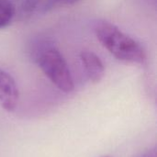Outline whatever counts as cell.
I'll use <instances>...</instances> for the list:
<instances>
[{
	"label": "cell",
	"mask_w": 157,
	"mask_h": 157,
	"mask_svg": "<svg viewBox=\"0 0 157 157\" xmlns=\"http://www.w3.org/2000/svg\"><path fill=\"white\" fill-rule=\"evenodd\" d=\"M94 31L104 48L118 60L139 64L146 60V52L141 43L125 34L114 24L98 21L94 26Z\"/></svg>",
	"instance_id": "obj_1"
},
{
	"label": "cell",
	"mask_w": 157,
	"mask_h": 157,
	"mask_svg": "<svg viewBox=\"0 0 157 157\" xmlns=\"http://www.w3.org/2000/svg\"><path fill=\"white\" fill-rule=\"evenodd\" d=\"M35 60L43 74L61 91L70 93L75 88L69 66L61 52L50 43H44L35 52Z\"/></svg>",
	"instance_id": "obj_2"
},
{
	"label": "cell",
	"mask_w": 157,
	"mask_h": 157,
	"mask_svg": "<svg viewBox=\"0 0 157 157\" xmlns=\"http://www.w3.org/2000/svg\"><path fill=\"white\" fill-rule=\"evenodd\" d=\"M19 92L14 78L6 71L0 69V106L12 112L17 108Z\"/></svg>",
	"instance_id": "obj_3"
},
{
	"label": "cell",
	"mask_w": 157,
	"mask_h": 157,
	"mask_svg": "<svg viewBox=\"0 0 157 157\" xmlns=\"http://www.w3.org/2000/svg\"><path fill=\"white\" fill-rule=\"evenodd\" d=\"M80 59L89 80L93 83L100 82L105 73L104 64L100 58L93 52L84 51L80 53Z\"/></svg>",
	"instance_id": "obj_4"
},
{
	"label": "cell",
	"mask_w": 157,
	"mask_h": 157,
	"mask_svg": "<svg viewBox=\"0 0 157 157\" xmlns=\"http://www.w3.org/2000/svg\"><path fill=\"white\" fill-rule=\"evenodd\" d=\"M15 3L12 0H0V29L8 26L16 15Z\"/></svg>",
	"instance_id": "obj_5"
},
{
	"label": "cell",
	"mask_w": 157,
	"mask_h": 157,
	"mask_svg": "<svg viewBox=\"0 0 157 157\" xmlns=\"http://www.w3.org/2000/svg\"><path fill=\"white\" fill-rule=\"evenodd\" d=\"M80 0H52L54 6H67V5H73Z\"/></svg>",
	"instance_id": "obj_6"
},
{
	"label": "cell",
	"mask_w": 157,
	"mask_h": 157,
	"mask_svg": "<svg viewBox=\"0 0 157 157\" xmlns=\"http://www.w3.org/2000/svg\"><path fill=\"white\" fill-rule=\"evenodd\" d=\"M140 157H157L156 149L155 148L150 149V150H148L147 152H145L142 156Z\"/></svg>",
	"instance_id": "obj_7"
},
{
	"label": "cell",
	"mask_w": 157,
	"mask_h": 157,
	"mask_svg": "<svg viewBox=\"0 0 157 157\" xmlns=\"http://www.w3.org/2000/svg\"><path fill=\"white\" fill-rule=\"evenodd\" d=\"M100 157H113V156H111V155H103V156H100Z\"/></svg>",
	"instance_id": "obj_8"
}]
</instances>
